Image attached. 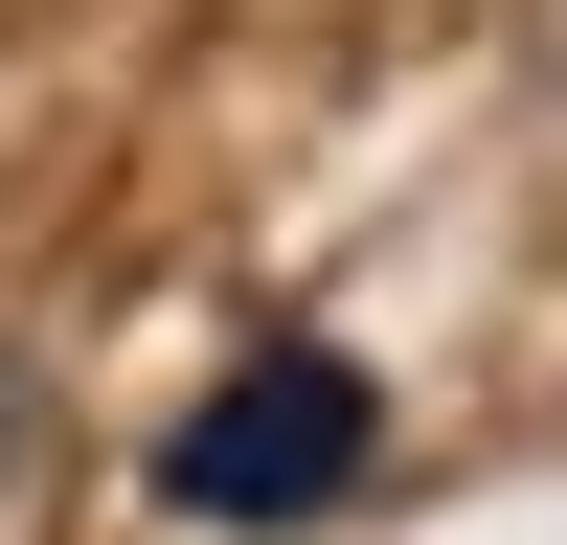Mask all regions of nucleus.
<instances>
[{
    "label": "nucleus",
    "mask_w": 567,
    "mask_h": 545,
    "mask_svg": "<svg viewBox=\"0 0 567 545\" xmlns=\"http://www.w3.org/2000/svg\"><path fill=\"white\" fill-rule=\"evenodd\" d=\"M363 454H386V387H363L341 341H250L205 409H182L159 500L182 523H318V500H363Z\"/></svg>",
    "instance_id": "f257e3e1"
}]
</instances>
